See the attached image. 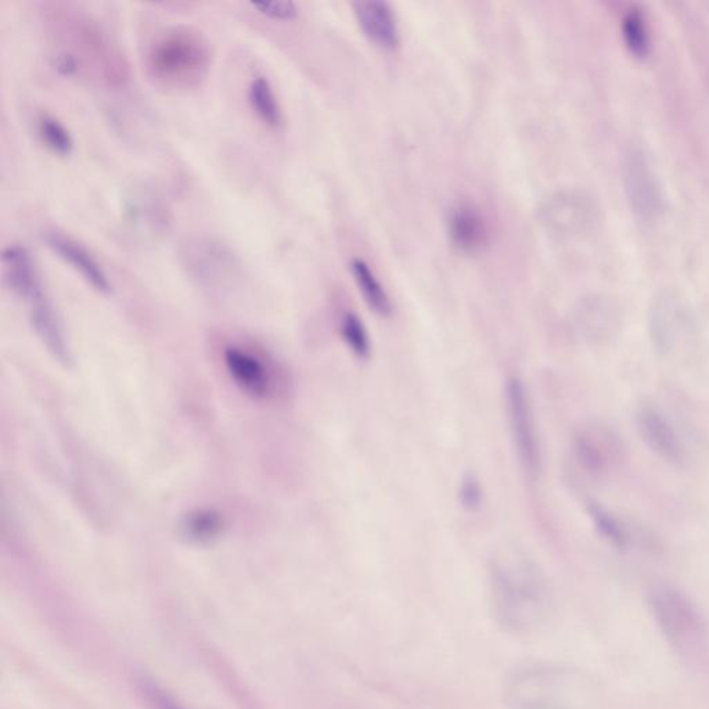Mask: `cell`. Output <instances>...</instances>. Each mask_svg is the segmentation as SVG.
I'll return each instance as SVG.
<instances>
[{
	"mask_svg": "<svg viewBox=\"0 0 709 709\" xmlns=\"http://www.w3.org/2000/svg\"><path fill=\"white\" fill-rule=\"evenodd\" d=\"M248 102L251 109L266 127L277 128L282 124V110L271 81L264 75H257L248 86Z\"/></svg>",
	"mask_w": 709,
	"mask_h": 709,
	"instance_id": "18",
	"label": "cell"
},
{
	"mask_svg": "<svg viewBox=\"0 0 709 709\" xmlns=\"http://www.w3.org/2000/svg\"><path fill=\"white\" fill-rule=\"evenodd\" d=\"M596 686L585 673L556 664H529L506 680L511 709H592Z\"/></svg>",
	"mask_w": 709,
	"mask_h": 709,
	"instance_id": "3",
	"label": "cell"
},
{
	"mask_svg": "<svg viewBox=\"0 0 709 709\" xmlns=\"http://www.w3.org/2000/svg\"><path fill=\"white\" fill-rule=\"evenodd\" d=\"M43 24L52 46L53 66L64 77L118 91L129 81L124 53L91 14L63 3H49Z\"/></svg>",
	"mask_w": 709,
	"mask_h": 709,
	"instance_id": "1",
	"label": "cell"
},
{
	"mask_svg": "<svg viewBox=\"0 0 709 709\" xmlns=\"http://www.w3.org/2000/svg\"><path fill=\"white\" fill-rule=\"evenodd\" d=\"M351 271L367 307L381 316V318H390L392 313L390 295L385 291L383 284L374 275L370 266L362 259H354L351 264Z\"/></svg>",
	"mask_w": 709,
	"mask_h": 709,
	"instance_id": "17",
	"label": "cell"
},
{
	"mask_svg": "<svg viewBox=\"0 0 709 709\" xmlns=\"http://www.w3.org/2000/svg\"><path fill=\"white\" fill-rule=\"evenodd\" d=\"M356 20L363 34L381 49L394 50L401 43V34L392 7L380 0L352 3Z\"/></svg>",
	"mask_w": 709,
	"mask_h": 709,
	"instance_id": "11",
	"label": "cell"
},
{
	"mask_svg": "<svg viewBox=\"0 0 709 709\" xmlns=\"http://www.w3.org/2000/svg\"><path fill=\"white\" fill-rule=\"evenodd\" d=\"M505 402L511 439L518 460L529 477H535L541 470V442L536 428L531 395L520 377L511 376L506 380Z\"/></svg>",
	"mask_w": 709,
	"mask_h": 709,
	"instance_id": "6",
	"label": "cell"
},
{
	"mask_svg": "<svg viewBox=\"0 0 709 709\" xmlns=\"http://www.w3.org/2000/svg\"><path fill=\"white\" fill-rule=\"evenodd\" d=\"M693 315L685 302L673 294H664L650 312V336L657 351L669 354L682 345L694 330Z\"/></svg>",
	"mask_w": 709,
	"mask_h": 709,
	"instance_id": "9",
	"label": "cell"
},
{
	"mask_svg": "<svg viewBox=\"0 0 709 709\" xmlns=\"http://www.w3.org/2000/svg\"><path fill=\"white\" fill-rule=\"evenodd\" d=\"M251 6L257 9L262 16L269 17L272 20H294L300 14V7H298L297 3L289 2V0L251 3Z\"/></svg>",
	"mask_w": 709,
	"mask_h": 709,
	"instance_id": "24",
	"label": "cell"
},
{
	"mask_svg": "<svg viewBox=\"0 0 709 709\" xmlns=\"http://www.w3.org/2000/svg\"><path fill=\"white\" fill-rule=\"evenodd\" d=\"M543 222L561 233H578L592 222L593 208L577 193H557L543 204Z\"/></svg>",
	"mask_w": 709,
	"mask_h": 709,
	"instance_id": "12",
	"label": "cell"
},
{
	"mask_svg": "<svg viewBox=\"0 0 709 709\" xmlns=\"http://www.w3.org/2000/svg\"><path fill=\"white\" fill-rule=\"evenodd\" d=\"M637 433L643 444L662 462L685 467L689 459L686 441L672 417L655 403L643 402L635 413Z\"/></svg>",
	"mask_w": 709,
	"mask_h": 709,
	"instance_id": "7",
	"label": "cell"
},
{
	"mask_svg": "<svg viewBox=\"0 0 709 709\" xmlns=\"http://www.w3.org/2000/svg\"><path fill=\"white\" fill-rule=\"evenodd\" d=\"M457 496H459L460 506L464 510L471 511V513L480 510L482 503H484V488H482L480 478L473 473L464 474L459 482Z\"/></svg>",
	"mask_w": 709,
	"mask_h": 709,
	"instance_id": "23",
	"label": "cell"
},
{
	"mask_svg": "<svg viewBox=\"0 0 709 709\" xmlns=\"http://www.w3.org/2000/svg\"><path fill=\"white\" fill-rule=\"evenodd\" d=\"M340 334L349 351L367 361L372 356L373 345L363 320L354 312H345L340 322Z\"/></svg>",
	"mask_w": 709,
	"mask_h": 709,
	"instance_id": "19",
	"label": "cell"
},
{
	"mask_svg": "<svg viewBox=\"0 0 709 709\" xmlns=\"http://www.w3.org/2000/svg\"><path fill=\"white\" fill-rule=\"evenodd\" d=\"M575 459L586 473L606 475L617 469L625 456L622 439L607 426H586L572 439Z\"/></svg>",
	"mask_w": 709,
	"mask_h": 709,
	"instance_id": "8",
	"label": "cell"
},
{
	"mask_svg": "<svg viewBox=\"0 0 709 709\" xmlns=\"http://www.w3.org/2000/svg\"><path fill=\"white\" fill-rule=\"evenodd\" d=\"M651 611L669 643L682 654H696L707 643V626L700 611L675 586H654L649 595Z\"/></svg>",
	"mask_w": 709,
	"mask_h": 709,
	"instance_id": "5",
	"label": "cell"
},
{
	"mask_svg": "<svg viewBox=\"0 0 709 709\" xmlns=\"http://www.w3.org/2000/svg\"><path fill=\"white\" fill-rule=\"evenodd\" d=\"M625 186L633 211L651 221L662 211V193L649 163L640 151H632L625 161Z\"/></svg>",
	"mask_w": 709,
	"mask_h": 709,
	"instance_id": "10",
	"label": "cell"
},
{
	"mask_svg": "<svg viewBox=\"0 0 709 709\" xmlns=\"http://www.w3.org/2000/svg\"><path fill=\"white\" fill-rule=\"evenodd\" d=\"M588 514L596 531L599 532L604 541L619 550L628 549L635 541V529L625 521L624 518L614 514L613 511L599 505V503H589Z\"/></svg>",
	"mask_w": 709,
	"mask_h": 709,
	"instance_id": "16",
	"label": "cell"
},
{
	"mask_svg": "<svg viewBox=\"0 0 709 709\" xmlns=\"http://www.w3.org/2000/svg\"><path fill=\"white\" fill-rule=\"evenodd\" d=\"M622 35H624L626 48L633 56L643 59L649 55V28H647L646 20L640 12L633 9L626 13L624 21H622Z\"/></svg>",
	"mask_w": 709,
	"mask_h": 709,
	"instance_id": "20",
	"label": "cell"
},
{
	"mask_svg": "<svg viewBox=\"0 0 709 709\" xmlns=\"http://www.w3.org/2000/svg\"><path fill=\"white\" fill-rule=\"evenodd\" d=\"M38 132L42 142L60 156H68L73 151L74 140L70 132L57 118L42 114L38 120Z\"/></svg>",
	"mask_w": 709,
	"mask_h": 709,
	"instance_id": "21",
	"label": "cell"
},
{
	"mask_svg": "<svg viewBox=\"0 0 709 709\" xmlns=\"http://www.w3.org/2000/svg\"><path fill=\"white\" fill-rule=\"evenodd\" d=\"M46 243L52 248L53 253L71 265V268H74L82 276V279L91 284L93 289L102 294L111 293L110 280L104 273L102 266L77 240L61 235L59 232H49L46 235Z\"/></svg>",
	"mask_w": 709,
	"mask_h": 709,
	"instance_id": "13",
	"label": "cell"
},
{
	"mask_svg": "<svg viewBox=\"0 0 709 709\" xmlns=\"http://www.w3.org/2000/svg\"><path fill=\"white\" fill-rule=\"evenodd\" d=\"M183 529L192 541L208 542L221 532L222 520L214 511L201 510L187 517Z\"/></svg>",
	"mask_w": 709,
	"mask_h": 709,
	"instance_id": "22",
	"label": "cell"
},
{
	"mask_svg": "<svg viewBox=\"0 0 709 709\" xmlns=\"http://www.w3.org/2000/svg\"><path fill=\"white\" fill-rule=\"evenodd\" d=\"M449 233L460 250H478L487 243L488 226L484 217L471 205H459L449 218Z\"/></svg>",
	"mask_w": 709,
	"mask_h": 709,
	"instance_id": "15",
	"label": "cell"
},
{
	"mask_svg": "<svg viewBox=\"0 0 709 709\" xmlns=\"http://www.w3.org/2000/svg\"><path fill=\"white\" fill-rule=\"evenodd\" d=\"M492 606L507 632L528 635L538 631L553 611V595L534 564L520 559L493 561Z\"/></svg>",
	"mask_w": 709,
	"mask_h": 709,
	"instance_id": "2",
	"label": "cell"
},
{
	"mask_svg": "<svg viewBox=\"0 0 709 709\" xmlns=\"http://www.w3.org/2000/svg\"><path fill=\"white\" fill-rule=\"evenodd\" d=\"M225 365L233 381L254 398H265L271 392V377L265 366L240 348H226Z\"/></svg>",
	"mask_w": 709,
	"mask_h": 709,
	"instance_id": "14",
	"label": "cell"
},
{
	"mask_svg": "<svg viewBox=\"0 0 709 709\" xmlns=\"http://www.w3.org/2000/svg\"><path fill=\"white\" fill-rule=\"evenodd\" d=\"M210 42L186 25L158 32L145 52L146 75L154 85L174 92L197 89L210 73Z\"/></svg>",
	"mask_w": 709,
	"mask_h": 709,
	"instance_id": "4",
	"label": "cell"
}]
</instances>
